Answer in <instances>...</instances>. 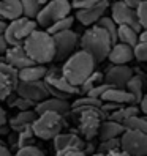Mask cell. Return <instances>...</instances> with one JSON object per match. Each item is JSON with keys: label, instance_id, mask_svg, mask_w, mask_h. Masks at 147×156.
I'll use <instances>...</instances> for the list:
<instances>
[{"label": "cell", "instance_id": "6da1fadb", "mask_svg": "<svg viewBox=\"0 0 147 156\" xmlns=\"http://www.w3.org/2000/svg\"><path fill=\"white\" fill-rule=\"evenodd\" d=\"M95 66H97V63L92 58L90 54L79 49V51L73 52L67 60H63L60 73L71 85L79 87L95 71Z\"/></svg>", "mask_w": 147, "mask_h": 156}, {"label": "cell", "instance_id": "7a4b0ae2", "mask_svg": "<svg viewBox=\"0 0 147 156\" xmlns=\"http://www.w3.org/2000/svg\"><path fill=\"white\" fill-rule=\"evenodd\" d=\"M22 48L33 63L48 65L54 62V40L46 30L35 29L22 43Z\"/></svg>", "mask_w": 147, "mask_h": 156}, {"label": "cell", "instance_id": "3957f363", "mask_svg": "<svg viewBox=\"0 0 147 156\" xmlns=\"http://www.w3.org/2000/svg\"><path fill=\"white\" fill-rule=\"evenodd\" d=\"M78 46L82 51L90 54L92 58L95 60V63H101V62L106 60L108 52L112 46V41L101 27L94 24L79 36V44Z\"/></svg>", "mask_w": 147, "mask_h": 156}, {"label": "cell", "instance_id": "277c9868", "mask_svg": "<svg viewBox=\"0 0 147 156\" xmlns=\"http://www.w3.org/2000/svg\"><path fill=\"white\" fill-rule=\"evenodd\" d=\"M71 117H75L79 136L84 140H94L97 137L100 123L105 120V114L100 107L94 106H82V107H71L70 109Z\"/></svg>", "mask_w": 147, "mask_h": 156}, {"label": "cell", "instance_id": "5b68a950", "mask_svg": "<svg viewBox=\"0 0 147 156\" xmlns=\"http://www.w3.org/2000/svg\"><path fill=\"white\" fill-rule=\"evenodd\" d=\"M30 126L35 137L41 140H52L59 133H62L65 126V115H60L57 112L36 114V118Z\"/></svg>", "mask_w": 147, "mask_h": 156}, {"label": "cell", "instance_id": "8992f818", "mask_svg": "<svg viewBox=\"0 0 147 156\" xmlns=\"http://www.w3.org/2000/svg\"><path fill=\"white\" fill-rule=\"evenodd\" d=\"M43 82L46 84V88L49 91V96L68 99L73 95H79V87L71 85L70 82L63 77V74L60 73V68H56V66L48 68L44 77H43Z\"/></svg>", "mask_w": 147, "mask_h": 156}, {"label": "cell", "instance_id": "52a82bcc", "mask_svg": "<svg viewBox=\"0 0 147 156\" xmlns=\"http://www.w3.org/2000/svg\"><path fill=\"white\" fill-rule=\"evenodd\" d=\"M35 29H38V24H36L35 19H29V17L21 16L10 21V24H6L3 30V38L8 46H22L25 38Z\"/></svg>", "mask_w": 147, "mask_h": 156}, {"label": "cell", "instance_id": "ba28073f", "mask_svg": "<svg viewBox=\"0 0 147 156\" xmlns=\"http://www.w3.org/2000/svg\"><path fill=\"white\" fill-rule=\"evenodd\" d=\"M71 3L70 0H48L46 3L41 5L40 13L36 14L35 21L38 27H49L52 22H56L62 17L71 14Z\"/></svg>", "mask_w": 147, "mask_h": 156}, {"label": "cell", "instance_id": "9c48e42d", "mask_svg": "<svg viewBox=\"0 0 147 156\" xmlns=\"http://www.w3.org/2000/svg\"><path fill=\"white\" fill-rule=\"evenodd\" d=\"M54 40V62L67 60L79 44V35L75 30H63L52 35Z\"/></svg>", "mask_w": 147, "mask_h": 156}, {"label": "cell", "instance_id": "30bf717a", "mask_svg": "<svg viewBox=\"0 0 147 156\" xmlns=\"http://www.w3.org/2000/svg\"><path fill=\"white\" fill-rule=\"evenodd\" d=\"M120 150L130 156H145L147 154V133L125 129L120 137Z\"/></svg>", "mask_w": 147, "mask_h": 156}, {"label": "cell", "instance_id": "8fae6325", "mask_svg": "<svg viewBox=\"0 0 147 156\" xmlns=\"http://www.w3.org/2000/svg\"><path fill=\"white\" fill-rule=\"evenodd\" d=\"M14 93L24 99L32 101L33 104L40 103V101L49 96V91L43 80H17Z\"/></svg>", "mask_w": 147, "mask_h": 156}, {"label": "cell", "instance_id": "7c38bea8", "mask_svg": "<svg viewBox=\"0 0 147 156\" xmlns=\"http://www.w3.org/2000/svg\"><path fill=\"white\" fill-rule=\"evenodd\" d=\"M111 19L117 25H130L136 32L144 30L139 25V22H138V19H136L134 8L127 5L123 0H117V2H114L111 5Z\"/></svg>", "mask_w": 147, "mask_h": 156}, {"label": "cell", "instance_id": "4fadbf2b", "mask_svg": "<svg viewBox=\"0 0 147 156\" xmlns=\"http://www.w3.org/2000/svg\"><path fill=\"white\" fill-rule=\"evenodd\" d=\"M131 76H133V69L128 65H112L103 74V82H106L111 87L125 88L127 82L130 80Z\"/></svg>", "mask_w": 147, "mask_h": 156}, {"label": "cell", "instance_id": "5bb4252c", "mask_svg": "<svg viewBox=\"0 0 147 156\" xmlns=\"http://www.w3.org/2000/svg\"><path fill=\"white\" fill-rule=\"evenodd\" d=\"M108 8H109V2L108 0H101V2H100L98 5H95V6L76 10L75 19H78L84 27H90V25H94L101 16L106 14Z\"/></svg>", "mask_w": 147, "mask_h": 156}, {"label": "cell", "instance_id": "9a60e30c", "mask_svg": "<svg viewBox=\"0 0 147 156\" xmlns=\"http://www.w3.org/2000/svg\"><path fill=\"white\" fill-rule=\"evenodd\" d=\"M33 111L36 114L43 112H57L60 115H68L70 114V103L68 99L63 98H56V96H48L46 99L40 101L33 106Z\"/></svg>", "mask_w": 147, "mask_h": 156}, {"label": "cell", "instance_id": "2e32d148", "mask_svg": "<svg viewBox=\"0 0 147 156\" xmlns=\"http://www.w3.org/2000/svg\"><path fill=\"white\" fill-rule=\"evenodd\" d=\"M3 60L11 65L13 68H16L17 71L32 65V58L27 55V52L24 51L22 46H8L6 51L3 52Z\"/></svg>", "mask_w": 147, "mask_h": 156}, {"label": "cell", "instance_id": "e0dca14e", "mask_svg": "<svg viewBox=\"0 0 147 156\" xmlns=\"http://www.w3.org/2000/svg\"><path fill=\"white\" fill-rule=\"evenodd\" d=\"M111 65H128L133 60V48L123 43H114L108 52V57Z\"/></svg>", "mask_w": 147, "mask_h": 156}, {"label": "cell", "instance_id": "ac0fdd59", "mask_svg": "<svg viewBox=\"0 0 147 156\" xmlns=\"http://www.w3.org/2000/svg\"><path fill=\"white\" fill-rule=\"evenodd\" d=\"M54 150H63V148H81L84 147V139L76 133H59L52 139Z\"/></svg>", "mask_w": 147, "mask_h": 156}, {"label": "cell", "instance_id": "d6986e66", "mask_svg": "<svg viewBox=\"0 0 147 156\" xmlns=\"http://www.w3.org/2000/svg\"><path fill=\"white\" fill-rule=\"evenodd\" d=\"M105 103H116V104H134L133 96L128 93L125 88H117V87H109L100 98Z\"/></svg>", "mask_w": 147, "mask_h": 156}, {"label": "cell", "instance_id": "ffe728a7", "mask_svg": "<svg viewBox=\"0 0 147 156\" xmlns=\"http://www.w3.org/2000/svg\"><path fill=\"white\" fill-rule=\"evenodd\" d=\"M123 126L122 123L109 120V118H105V120L100 123L97 137L100 140H106V139H114V137H120V134L123 133Z\"/></svg>", "mask_w": 147, "mask_h": 156}, {"label": "cell", "instance_id": "44dd1931", "mask_svg": "<svg viewBox=\"0 0 147 156\" xmlns=\"http://www.w3.org/2000/svg\"><path fill=\"white\" fill-rule=\"evenodd\" d=\"M22 16V6L19 0H0V19L13 21Z\"/></svg>", "mask_w": 147, "mask_h": 156}, {"label": "cell", "instance_id": "7402d4cb", "mask_svg": "<svg viewBox=\"0 0 147 156\" xmlns=\"http://www.w3.org/2000/svg\"><path fill=\"white\" fill-rule=\"evenodd\" d=\"M46 69V65H40V63H32V65L25 66L17 71V80H43Z\"/></svg>", "mask_w": 147, "mask_h": 156}, {"label": "cell", "instance_id": "603a6c76", "mask_svg": "<svg viewBox=\"0 0 147 156\" xmlns=\"http://www.w3.org/2000/svg\"><path fill=\"white\" fill-rule=\"evenodd\" d=\"M35 118H36V112L33 109H27V111H19L13 118H10L8 125H10L13 131H19L25 126H30Z\"/></svg>", "mask_w": 147, "mask_h": 156}, {"label": "cell", "instance_id": "cb8c5ba5", "mask_svg": "<svg viewBox=\"0 0 147 156\" xmlns=\"http://www.w3.org/2000/svg\"><path fill=\"white\" fill-rule=\"evenodd\" d=\"M125 90L133 96L134 104L139 103V99L144 96V77H142V74H133L130 77V80L127 82Z\"/></svg>", "mask_w": 147, "mask_h": 156}, {"label": "cell", "instance_id": "d4e9b609", "mask_svg": "<svg viewBox=\"0 0 147 156\" xmlns=\"http://www.w3.org/2000/svg\"><path fill=\"white\" fill-rule=\"evenodd\" d=\"M16 84H17V77L0 73V103L8 99V96L14 93Z\"/></svg>", "mask_w": 147, "mask_h": 156}, {"label": "cell", "instance_id": "484cf974", "mask_svg": "<svg viewBox=\"0 0 147 156\" xmlns=\"http://www.w3.org/2000/svg\"><path fill=\"white\" fill-rule=\"evenodd\" d=\"M138 33L139 32H136L130 25H117V41L119 43L128 44V46L133 48V46L138 43Z\"/></svg>", "mask_w": 147, "mask_h": 156}, {"label": "cell", "instance_id": "4316f807", "mask_svg": "<svg viewBox=\"0 0 147 156\" xmlns=\"http://www.w3.org/2000/svg\"><path fill=\"white\" fill-rule=\"evenodd\" d=\"M122 126L123 129H131V131H142V133H147V120L144 117L139 115H133L130 118L122 122Z\"/></svg>", "mask_w": 147, "mask_h": 156}, {"label": "cell", "instance_id": "83f0119b", "mask_svg": "<svg viewBox=\"0 0 147 156\" xmlns=\"http://www.w3.org/2000/svg\"><path fill=\"white\" fill-rule=\"evenodd\" d=\"M98 27H101V29L109 35V38H111V41H112V44L117 41V24L111 19V16H101L100 19L95 22Z\"/></svg>", "mask_w": 147, "mask_h": 156}, {"label": "cell", "instance_id": "f1b7e54d", "mask_svg": "<svg viewBox=\"0 0 147 156\" xmlns=\"http://www.w3.org/2000/svg\"><path fill=\"white\" fill-rule=\"evenodd\" d=\"M73 22H75V16H65L62 17V19L52 22L49 27H46V32H48L49 35H54V33H59V32H63V30H70L73 27Z\"/></svg>", "mask_w": 147, "mask_h": 156}, {"label": "cell", "instance_id": "f546056e", "mask_svg": "<svg viewBox=\"0 0 147 156\" xmlns=\"http://www.w3.org/2000/svg\"><path fill=\"white\" fill-rule=\"evenodd\" d=\"M22 6V16L29 17V19H35L36 14L41 10L40 0H19Z\"/></svg>", "mask_w": 147, "mask_h": 156}, {"label": "cell", "instance_id": "4dcf8cb0", "mask_svg": "<svg viewBox=\"0 0 147 156\" xmlns=\"http://www.w3.org/2000/svg\"><path fill=\"white\" fill-rule=\"evenodd\" d=\"M16 133H17V140H16V147H17V148L35 144V134L32 131V126H25V128H22V129L16 131Z\"/></svg>", "mask_w": 147, "mask_h": 156}, {"label": "cell", "instance_id": "1f68e13d", "mask_svg": "<svg viewBox=\"0 0 147 156\" xmlns=\"http://www.w3.org/2000/svg\"><path fill=\"white\" fill-rule=\"evenodd\" d=\"M101 82H103V73L94 71V73H92V74H90V76H89V77L79 85V95H86L92 87H95V85H98V84H101Z\"/></svg>", "mask_w": 147, "mask_h": 156}, {"label": "cell", "instance_id": "d6a6232c", "mask_svg": "<svg viewBox=\"0 0 147 156\" xmlns=\"http://www.w3.org/2000/svg\"><path fill=\"white\" fill-rule=\"evenodd\" d=\"M119 148H120V140H119V137H114V139L100 140L97 151H98V153H106V154H109V153H112V151H116V150H119Z\"/></svg>", "mask_w": 147, "mask_h": 156}, {"label": "cell", "instance_id": "836d02e7", "mask_svg": "<svg viewBox=\"0 0 147 156\" xmlns=\"http://www.w3.org/2000/svg\"><path fill=\"white\" fill-rule=\"evenodd\" d=\"M82 106L100 107V106H101V99L92 98V96H89V95H81L78 99H75V101H73V103L70 104V109H71V107H82Z\"/></svg>", "mask_w": 147, "mask_h": 156}, {"label": "cell", "instance_id": "e575fe53", "mask_svg": "<svg viewBox=\"0 0 147 156\" xmlns=\"http://www.w3.org/2000/svg\"><path fill=\"white\" fill-rule=\"evenodd\" d=\"M134 13H136V19L139 22V25L144 30H147V0H142L141 3H138L134 6Z\"/></svg>", "mask_w": 147, "mask_h": 156}, {"label": "cell", "instance_id": "d590c367", "mask_svg": "<svg viewBox=\"0 0 147 156\" xmlns=\"http://www.w3.org/2000/svg\"><path fill=\"white\" fill-rule=\"evenodd\" d=\"M11 101H10V106L11 107H16V109H19V111H27V109H33V103L32 101H29V99H24V98H21V96H14V98H11V95L8 96Z\"/></svg>", "mask_w": 147, "mask_h": 156}, {"label": "cell", "instance_id": "8d00e7d4", "mask_svg": "<svg viewBox=\"0 0 147 156\" xmlns=\"http://www.w3.org/2000/svg\"><path fill=\"white\" fill-rule=\"evenodd\" d=\"M14 156H46V154L36 145H25V147L17 148V151H16Z\"/></svg>", "mask_w": 147, "mask_h": 156}, {"label": "cell", "instance_id": "74e56055", "mask_svg": "<svg viewBox=\"0 0 147 156\" xmlns=\"http://www.w3.org/2000/svg\"><path fill=\"white\" fill-rule=\"evenodd\" d=\"M133 58H136L138 62H145L147 60V43L138 41L133 46Z\"/></svg>", "mask_w": 147, "mask_h": 156}, {"label": "cell", "instance_id": "f35d334b", "mask_svg": "<svg viewBox=\"0 0 147 156\" xmlns=\"http://www.w3.org/2000/svg\"><path fill=\"white\" fill-rule=\"evenodd\" d=\"M101 0H70L73 10H81V8H90L98 5Z\"/></svg>", "mask_w": 147, "mask_h": 156}, {"label": "cell", "instance_id": "ab89813d", "mask_svg": "<svg viewBox=\"0 0 147 156\" xmlns=\"http://www.w3.org/2000/svg\"><path fill=\"white\" fill-rule=\"evenodd\" d=\"M111 87V85H108L106 82H101V84H98V85H95V87H92L86 95H89V96H92V98H101V95L105 93V91Z\"/></svg>", "mask_w": 147, "mask_h": 156}, {"label": "cell", "instance_id": "60d3db41", "mask_svg": "<svg viewBox=\"0 0 147 156\" xmlns=\"http://www.w3.org/2000/svg\"><path fill=\"white\" fill-rule=\"evenodd\" d=\"M56 156H86V153L81 148H63V150H57Z\"/></svg>", "mask_w": 147, "mask_h": 156}, {"label": "cell", "instance_id": "b9f144b4", "mask_svg": "<svg viewBox=\"0 0 147 156\" xmlns=\"http://www.w3.org/2000/svg\"><path fill=\"white\" fill-rule=\"evenodd\" d=\"M138 107H139V112H141L142 115L147 114V96H145V95L139 99V103H138Z\"/></svg>", "mask_w": 147, "mask_h": 156}, {"label": "cell", "instance_id": "7bdbcfd3", "mask_svg": "<svg viewBox=\"0 0 147 156\" xmlns=\"http://www.w3.org/2000/svg\"><path fill=\"white\" fill-rule=\"evenodd\" d=\"M0 156H13L10 148H8L5 144H0Z\"/></svg>", "mask_w": 147, "mask_h": 156}, {"label": "cell", "instance_id": "ee69618b", "mask_svg": "<svg viewBox=\"0 0 147 156\" xmlns=\"http://www.w3.org/2000/svg\"><path fill=\"white\" fill-rule=\"evenodd\" d=\"M6 122H8V118H6V112H5V109L0 106V126H3V125H6Z\"/></svg>", "mask_w": 147, "mask_h": 156}, {"label": "cell", "instance_id": "f6af8a7d", "mask_svg": "<svg viewBox=\"0 0 147 156\" xmlns=\"http://www.w3.org/2000/svg\"><path fill=\"white\" fill-rule=\"evenodd\" d=\"M6 48H8V44H6V41L3 38V33H2L0 35V55H3V52L6 51Z\"/></svg>", "mask_w": 147, "mask_h": 156}, {"label": "cell", "instance_id": "bcb514c9", "mask_svg": "<svg viewBox=\"0 0 147 156\" xmlns=\"http://www.w3.org/2000/svg\"><path fill=\"white\" fill-rule=\"evenodd\" d=\"M109 154H111V156H130L128 153H125V151H123V150H120V148L116 150V151H112V153H109Z\"/></svg>", "mask_w": 147, "mask_h": 156}, {"label": "cell", "instance_id": "7dc6e473", "mask_svg": "<svg viewBox=\"0 0 147 156\" xmlns=\"http://www.w3.org/2000/svg\"><path fill=\"white\" fill-rule=\"evenodd\" d=\"M123 2H125L127 5H130V6H133V8H134L138 3H141L142 0H123Z\"/></svg>", "mask_w": 147, "mask_h": 156}, {"label": "cell", "instance_id": "c3c4849f", "mask_svg": "<svg viewBox=\"0 0 147 156\" xmlns=\"http://www.w3.org/2000/svg\"><path fill=\"white\" fill-rule=\"evenodd\" d=\"M5 27H6V21H3V19H0V35L3 33V30H5Z\"/></svg>", "mask_w": 147, "mask_h": 156}, {"label": "cell", "instance_id": "681fc988", "mask_svg": "<svg viewBox=\"0 0 147 156\" xmlns=\"http://www.w3.org/2000/svg\"><path fill=\"white\" fill-rule=\"evenodd\" d=\"M89 156H111V154H106V153H98V151H95V153H92V154H89Z\"/></svg>", "mask_w": 147, "mask_h": 156}, {"label": "cell", "instance_id": "f907efd6", "mask_svg": "<svg viewBox=\"0 0 147 156\" xmlns=\"http://www.w3.org/2000/svg\"><path fill=\"white\" fill-rule=\"evenodd\" d=\"M46 2H48V0H40V3L43 5V3H46Z\"/></svg>", "mask_w": 147, "mask_h": 156}, {"label": "cell", "instance_id": "816d5d0a", "mask_svg": "<svg viewBox=\"0 0 147 156\" xmlns=\"http://www.w3.org/2000/svg\"><path fill=\"white\" fill-rule=\"evenodd\" d=\"M0 144H3V140H2V139H0Z\"/></svg>", "mask_w": 147, "mask_h": 156}]
</instances>
